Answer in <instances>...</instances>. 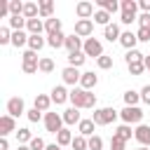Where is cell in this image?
<instances>
[{"label": "cell", "mask_w": 150, "mask_h": 150, "mask_svg": "<svg viewBox=\"0 0 150 150\" xmlns=\"http://www.w3.org/2000/svg\"><path fill=\"white\" fill-rule=\"evenodd\" d=\"M103 38L108 40V42H120V38H122V30H120V26L117 23H110V26H105L103 28Z\"/></svg>", "instance_id": "16"}, {"label": "cell", "mask_w": 150, "mask_h": 150, "mask_svg": "<svg viewBox=\"0 0 150 150\" xmlns=\"http://www.w3.org/2000/svg\"><path fill=\"white\" fill-rule=\"evenodd\" d=\"M28 145H30V150H47V143H45L40 136H35V138H33Z\"/></svg>", "instance_id": "45"}, {"label": "cell", "mask_w": 150, "mask_h": 150, "mask_svg": "<svg viewBox=\"0 0 150 150\" xmlns=\"http://www.w3.org/2000/svg\"><path fill=\"white\" fill-rule=\"evenodd\" d=\"M49 105H52V96H47V94H38L35 96V105L33 108H38L40 112H49Z\"/></svg>", "instance_id": "19"}, {"label": "cell", "mask_w": 150, "mask_h": 150, "mask_svg": "<svg viewBox=\"0 0 150 150\" xmlns=\"http://www.w3.org/2000/svg\"><path fill=\"white\" fill-rule=\"evenodd\" d=\"M115 136H117V138H122V141H129V138L134 136V131H131V124H122V127H117Z\"/></svg>", "instance_id": "34"}, {"label": "cell", "mask_w": 150, "mask_h": 150, "mask_svg": "<svg viewBox=\"0 0 150 150\" xmlns=\"http://www.w3.org/2000/svg\"><path fill=\"white\" fill-rule=\"evenodd\" d=\"M138 7H141L145 14H150V0H141V2H138Z\"/></svg>", "instance_id": "51"}, {"label": "cell", "mask_w": 150, "mask_h": 150, "mask_svg": "<svg viewBox=\"0 0 150 150\" xmlns=\"http://www.w3.org/2000/svg\"><path fill=\"white\" fill-rule=\"evenodd\" d=\"M124 143H127V141H122V138H117V136L112 134V138H110V150H124Z\"/></svg>", "instance_id": "46"}, {"label": "cell", "mask_w": 150, "mask_h": 150, "mask_svg": "<svg viewBox=\"0 0 150 150\" xmlns=\"http://www.w3.org/2000/svg\"><path fill=\"white\" fill-rule=\"evenodd\" d=\"M61 77H63L66 84H73V87H75V84L82 80V73H80L77 68H73V66H66V68L61 70Z\"/></svg>", "instance_id": "9"}, {"label": "cell", "mask_w": 150, "mask_h": 150, "mask_svg": "<svg viewBox=\"0 0 150 150\" xmlns=\"http://www.w3.org/2000/svg\"><path fill=\"white\" fill-rule=\"evenodd\" d=\"M21 59H23V73H26V75H33V73H38V70H40V59H38V52L26 49Z\"/></svg>", "instance_id": "3"}, {"label": "cell", "mask_w": 150, "mask_h": 150, "mask_svg": "<svg viewBox=\"0 0 150 150\" xmlns=\"http://www.w3.org/2000/svg\"><path fill=\"white\" fill-rule=\"evenodd\" d=\"M52 70H54V61L47 59V56L40 59V73H52Z\"/></svg>", "instance_id": "41"}, {"label": "cell", "mask_w": 150, "mask_h": 150, "mask_svg": "<svg viewBox=\"0 0 150 150\" xmlns=\"http://www.w3.org/2000/svg\"><path fill=\"white\" fill-rule=\"evenodd\" d=\"M120 117L124 120V124H141L143 110H141L138 105H124V110L120 112Z\"/></svg>", "instance_id": "4"}, {"label": "cell", "mask_w": 150, "mask_h": 150, "mask_svg": "<svg viewBox=\"0 0 150 150\" xmlns=\"http://www.w3.org/2000/svg\"><path fill=\"white\" fill-rule=\"evenodd\" d=\"M138 26H143V28H150V14H145V12H143V14L138 16Z\"/></svg>", "instance_id": "50"}, {"label": "cell", "mask_w": 150, "mask_h": 150, "mask_svg": "<svg viewBox=\"0 0 150 150\" xmlns=\"http://www.w3.org/2000/svg\"><path fill=\"white\" fill-rule=\"evenodd\" d=\"M70 103H73V108H94L96 110V96L91 94V91H84L82 87H75L73 91H70Z\"/></svg>", "instance_id": "1"}, {"label": "cell", "mask_w": 150, "mask_h": 150, "mask_svg": "<svg viewBox=\"0 0 150 150\" xmlns=\"http://www.w3.org/2000/svg\"><path fill=\"white\" fill-rule=\"evenodd\" d=\"M26 117H28V122H40V117H42V112H40L38 108H30V110L26 112Z\"/></svg>", "instance_id": "48"}, {"label": "cell", "mask_w": 150, "mask_h": 150, "mask_svg": "<svg viewBox=\"0 0 150 150\" xmlns=\"http://www.w3.org/2000/svg\"><path fill=\"white\" fill-rule=\"evenodd\" d=\"M33 138H35V136L30 134V129H26V127H23V129H16V141H19V145H28Z\"/></svg>", "instance_id": "27"}, {"label": "cell", "mask_w": 150, "mask_h": 150, "mask_svg": "<svg viewBox=\"0 0 150 150\" xmlns=\"http://www.w3.org/2000/svg\"><path fill=\"white\" fill-rule=\"evenodd\" d=\"M82 117H80V110L77 108H68L63 110V124H80Z\"/></svg>", "instance_id": "20"}, {"label": "cell", "mask_w": 150, "mask_h": 150, "mask_svg": "<svg viewBox=\"0 0 150 150\" xmlns=\"http://www.w3.org/2000/svg\"><path fill=\"white\" fill-rule=\"evenodd\" d=\"M110 16H112V14H108L105 9H98V12L94 14V23H101V26L105 28V26H110Z\"/></svg>", "instance_id": "31"}, {"label": "cell", "mask_w": 150, "mask_h": 150, "mask_svg": "<svg viewBox=\"0 0 150 150\" xmlns=\"http://www.w3.org/2000/svg\"><path fill=\"white\" fill-rule=\"evenodd\" d=\"M12 33L9 26H0V45H12Z\"/></svg>", "instance_id": "36"}, {"label": "cell", "mask_w": 150, "mask_h": 150, "mask_svg": "<svg viewBox=\"0 0 150 150\" xmlns=\"http://www.w3.org/2000/svg\"><path fill=\"white\" fill-rule=\"evenodd\" d=\"M91 33H94V21L91 19H77L75 21V35L77 38H84L87 40Z\"/></svg>", "instance_id": "8"}, {"label": "cell", "mask_w": 150, "mask_h": 150, "mask_svg": "<svg viewBox=\"0 0 150 150\" xmlns=\"http://www.w3.org/2000/svg\"><path fill=\"white\" fill-rule=\"evenodd\" d=\"M47 150H63V148H61L59 143H49V145H47Z\"/></svg>", "instance_id": "53"}, {"label": "cell", "mask_w": 150, "mask_h": 150, "mask_svg": "<svg viewBox=\"0 0 150 150\" xmlns=\"http://www.w3.org/2000/svg\"><path fill=\"white\" fill-rule=\"evenodd\" d=\"M134 138H136L143 148H148V145H150V124H138V127L134 129Z\"/></svg>", "instance_id": "10"}, {"label": "cell", "mask_w": 150, "mask_h": 150, "mask_svg": "<svg viewBox=\"0 0 150 150\" xmlns=\"http://www.w3.org/2000/svg\"><path fill=\"white\" fill-rule=\"evenodd\" d=\"M23 112H28V110H26V103H23V98H21V96H12V98L7 101V115H12V117H19V115H23Z\"/></svg>", "instance_id": "7"}, {"label": "cell", "mask_w": 150, "mask_h": 150, "mask_svg": "<svg viewBox=\"0 0 150 150\" xmlns=\"http://www.w3.org/2000/svg\"><path fill=\"white\" fill-rule=\"evenodd\" d=\"M98 84V75H94L91 70H87V73H82V80H80V87L84 89V91H91L94 87Z\"/></svg>", "instance_id": "14"}, {"label": "cell", "mask_w": 150, "mask_h": 150, "mask_svg": "<svg viewBox=\"0 0 150 150\" xmlns=\"http://www.w3.org/2000/svg\"><path fill=\"white\" fill-rule=\"evenodd\" d=\"M143 63H145V70H150V56H145V59H143Z\"/></svg>", "instance_id": "54"}, {"label": "cell", "mask_w": 150, "mask_h": 150, "mask_svg": "<svg viewBox=\"0 0 150 150\" xmlns=\"http://www.w3.org/2000/svg\"><path fill=\"white\" fill-rule=\"evenodd\" d=\"M28 38L30 35H26L23 30H14L12 33V45L14 47H23V45H28Z\"/></svg>", "instance_id": "28"}, {"label": "cell", "mask_w": 150, "mask_h": 150, "mask_svg": "<svg viewBox=\"0 0 150 150\" xmlns=\"http://www.w3.org/2000/svg\"><path fill=\"white\" fill-rule=\"evenodd\" d=\"M70 148H73V150H89V138H84V136H75L73 143H70Z\"/></svg>", "instance_id": "35"}, {"label": "cell", "mask_w": 150, "mask_h": 150, "mask_svg": "<svg viewBox=\"0 0 150 150\" xmlns=\"http://www.w3.org/2000/svg\"><path fill=\"white\" fill-rule=\"evenodd\" d=\"M136 150H148V148H143V145H141V148H136Z\"/></svg>", "instance_id": "56"}, {"label": "cell", "mask_w": 150, "mask_h": 150, "mask_svg": "<svg viewBox=\"0 0 150 150\" xmlns=\"http://www.w3.org/2000/svg\"><path fill=\"white\" fill-rule=\"evenodd\" d=\"M7 23H9V28H12V30H21V28L26 26V19H23V16H9V19H7Z\"/></svg>", "instance_id": "38"}, {"label": "cell", "mask_w": 150, "mask_h": 150, "mask_svg": "<svg viewBox=\"0 0 150 150\" xmlns=\"http://www.w3.org/2000/svg\"><path fill=\"white\" fill-rule=\"evenodd\" d=\"M138 101H141V91H134V89L124 91V103L127 105H138Z\"/></svg>", "instance_id": "33"}, {"label": "cell", "mask_w": 150, "mask_h": 150, "mask_svg": "<svg viewBox=\"0 0 150 150\" xmlns=\"http://www.w3.org/2000/svg\"><path fill=\"white\" fill-rule=\"evenodd\" d=\"M26 28H28L30 35H40V33L45 30V23H42V19L38 16V19H28V21H26Z\"/></svg>", "instance_id": "21"}, {"label": "cell", "mask_w": 150, "mask_h": 150, "mask_svg": "<svg viewBox=\"0 0 150 150\" xmlns=\"http://www.w3.org/2000/svg\"><path fill=\"white\" fill-rule=\"evenodd\" d=\"M120 9H122V12H131V14H136L138 2H136V0H122V2H120Z\"/></svg>", "instance_id": "39"}, {"label": "cell", "mask_w": 150, "mask_h": 150, "mask_svg": "<svg viewBox=\"0 0 150 150\" xmlns=\"http://www.w3.org/2000/svg\"><path fill=\"white\" fill-rule=\"evenodd\" d=\"M16 150H30V145H19Z\"/></svg>", "instance_id": "55"}, {"label": "cell", "mask_w": 150, "mask_h": 150, "mask_svg": "<svg viewBox=\"0 0 150 150\" xmlns=\"http://www.w3.org/2000/svg\"><path fill=\"white\" fill-rule=\"evenodd\" d=\"M66 101H70V91H66V87H63V84H56V87L52 89V103L63 105Z\"/></svg>", "instance_id": "11"}, {"label": "cell", "mask_w": 150, "mask_h": 150, "mask_svg": "<svg viewBox=\"0 0 150 150\" xmlns=\"http://www.w3.org/2000/svg\"><path fill=\"white\" fill-rule=\"evenodd\" d=\"M73 138H75V136H73V134H70V129H66V127H63V129L56 134V143H59L61 148L70 145V143H73Z\"/></svg>", "instance_id": "24"}, {"label": "cell", "mask_w": 150, "mask_h": 150, "mask_svg": "<svg viewBox=\"0 0 150 150\" xmlns=\"http://www.w3.org/2000/svg\"><path fill=\"white\" fill-rule=\"evenodd\" d=\"M45 45H47V40L40 38V35H30V38H28V49H33V52H40Z\"/></svg>", "instance_id": "29"}, {"label": "cell", "mask_w": 150, "mask_h": 150, "mask_svg": "<svg viewBox=\"0 0 150 150\" xmlns=\"http://www.w3.org/2000/svg\"><path fill=\"white\" fill-rule=\"evenodd\" d=\"M136 42H138V38H136V33H131V30H124L122 33V38H120V45L129 52V49H136Z\"/></svg>", "instance_id": "17"}, {"label": "cell", "mask_w": 150, "mask_h": 150, "mask_svg": "<svg viewBox=\"0 0 150 150\" xmlns=\"http://www.w3.org/2000/svg\"><path fill=\"white\" fill-rule=\"evenodd\" d=\"M0 150H9V141L7 138H0Z\"/></svg>", "instance_id": "52"}, {"label": "cell", "mask_w": 150, "mask_h": 150, "mask_svg": "<svg viewBox=\"0 0 150 150\" xmlns=\"http://www.w3.org/2000/svg\"><path fill=\"white\" fill-rule=\"evenodd\" d=\"M66 38H68V35H63V33L59 30V33H54V35H49V38H47V45H49L52 49H59V47H66Z\"/></svg>", "instance_id": "22"}, {"label": "cell", "mask_w": 150, "mask_h": 150, "mask_svg": "<svg viewBox=\"0 0 150 150\" xmlns=\"http://www.w3.org/2000/svg\"><path fill=\"white\" fill-rule=\"evenodd\" d=\"M82 52H84L87 56L101 59V56H103V45H101L96 38H87V40H84V47H82Z\"/></svg>", "instance_id": "6"}, {"label": "cell", "mask_w": 150, "mask_h": 150, "mask_svg": "<svg viewBox=\"0 0 150 150\" xmlns=\"http://www.w3.org/2000/svg\"><path fill=\"white\" fill-rule=\"evenodd\" d=\"M96 2H98V7L105 9L108 14H115V12L120 9V2H115V0H96Z\"/></svg>", "instance_id": "30"}, {"label": "cell", "mask_w": 150, "mask_h": 150, "mask_svg": "<svg viewBox=\"0 0 150 150\" xmlns=\"http://www.w3.org/2000/svg\"><path fill=\"white\" fill-rule=\"evenodd\" d=\"M84 61H87V54H84V52H75V54H68V66H73V68H80Z\"/></svg>", "instance_id": "26"}, {"label": "cell", "mask_w": 150, "mask_h": 150, "mask_svg": "<svg viewBox=\"0 0 150 150\" xmlns=\"http://www.w3.org/2000/svg\"><path fill=\"white\" fill-rule=\"evenodd\" d=\"M141 101H143L145 105H150V84H145V87L141 89Z\"/></svg>", "instance_id": "49"}, {"label": "cell", "mask_w": 150, "mask_h": 150, "mask_svg": "<svg viewBox=\"0 0 150 150\" xmlns=\"http://www.w3.org/2000/svg\"><path fill=\"white\" fill-rule=\"evenodd\" d=\"M12 131H16V122H14V117H12V115H2V117H0V136L7 138Z\"/></svg>", "instance_id": "12"}, {"label": "cell", "mask_w": 150, "mask_h": 150, "mask_svg": "<svg viewBox=\"0 0 150 150\" xmlns=\"http://www.w3.org/2000/svg\"><path fill=\"white\" fill-rule=\"evenodd\" d=\"M82 47H84V42H82V38H77L75 33L66 38V49H68V54H75V52H82Z\"/></svg>", "instance_id": "15"}, {"label": "cell", "mask_w": 150, "mask_h": 150, "mask_svg": "<svg viewBox=\"0 0 150 150\" xmlns=\"http://www.w3.org/2000/svg\"><path fill=\"white\" fill-rule=\"evenodd\" d=\"M94 120L89 117V120H82L80 124H77V131H80V136H84V138H91L94 136Z\"/></svg>", "instance_id": "18"}, {"label": "cell", "mask_w": 150, "mask_h": 150, "mask_svg": "<svg viewBox=\"0 0 150 150\" xmlns=\"http://www.w3.org/2000/svg\"><path fill=\"white\" fill-rule=\"evenodd\" d=\"M120 21H122L124 26H129V23L136 21V14H131V12H122V14H120Z\"/></svg>", "instance_id": "47"}, {"label": "cell", "mask_w": 150, "mask_h": 150, "mask_svg": "<svg viewBox=\"0 0 150 150\" xmlns=\"http://www.w3.org/2000/svg\"><path fill=\"white\" fill-rule=\"evenodd\" d=\"M101 148H103V138L94 134V136L89 138V150H101Z\"/></svg>", "instance_id": "44"}, {"label": "cell", "mask_w": 150, "mask_h": 150, "mask_svg": "<svg viewBox=\"0 0 150 150\" xmlns=\"http://www.w3.org/2000/svg\"><path fill=\"white\" fill-rule=\"evenodd\" d=\"M42 120H45V129L49 134H59L63 129V115H59V112H45Z\"/></svg>", "instance_id": "5"}, {"label": "cell", "mask_w": 150, "mask_h": 150, "mask_svg": "<svg viewBox=\"0 0 150 150\" xmlns=\"http://www.w3.org/2000/svg\"><path fill=\"white\" fill-rule=\"evenodd\" d=\"M9 14H12V16H23V2L9 0Z\"/></svg>", "instance_id": "37"}, {"label": "cell", "mask_w": 150, "mask_h": 150, "mask_svg": "<svg viewBox=\"0 0 150 150\" xmlns=\"http://www.w3.org/2000/svg\"><path fill=\"white\" fill-rule=\"evenodd\" d=\"M75 14H77V19H91L96 12H94V5H91V2L82 0V2L75 5Z\"/></svg>", "instance_id": "13"}, {"label": "cell", "mask_w": 150, "mask_h": 150, "mask_svg": "<svg viewBox=\"0 0 150 150\" xmlns=\"http://www.w3.org/2000/svg\"><path fill=\"white\" fill-rule=\"evenodd\" d=\"M45 30H47V35H54V33H59V30H61V19H56V16L47 19V21H45Z\"/></svg>", "instance_id": "25"}, {"label": "cell", "mask_w": 150, "mask_h": 150, "mask_svg": "<svg viewBox=\"0 0 150 150\" xmlns=\"http://www.w3.org/2000/svg\"><path fill=\"white\" fill-rule=\"evenodd\" d=\"M96 63H98V68L101 70H108V68H112V56H101V59H96Z\"/></svg>", "instance_id": "40"}, {"label": "cell", "mask_w": 150, "mask_h": 150, "mask_svg": "<svg viewBox=\"0 0 150 150\" xmlns=\"http://www.w3.org/2000/svg\"><path fill=\"white\" fill-rule=\"evenodd\" d=\"M127 68H129V73H131V75H141V73L145 70V63H143V61H138V63H129Z\"/></svg>", "instance_id": "43"}, {"label": "cell", "mask_w": 150, "mask_h": 150, "mask_svg": "<svg viewBox=\"0 0 150 150\" xmlns=\"http://www.w3.org/2000/svg\"><path fill=\"white\" fill-rule=\"evenodd\" d=\"M143 59H145V54H141L138 49H129V52H127V56H124L127 66H129V63H138V61H143Z\"/></svg>", "instance_id": "32"}, {"label": "cell", "mask_w": 150, "mask_h": 150, "mask_svg": "<svg viewBox=\"0 0 150 150\" xmlns=\"http://www.w3.org/2000/svg\"><path fill=\"white\" fill-rule=\"evenodd\" d=\"M38 5H40V16H42L45 21L54 16V2H52V0H42V2H38Z\"/></svg>", "instance_id": "23"}, {"label": "cell", "mask_w": 150, "mask_h": 150, "mask_svg": "<svg viewBox=\"0 0 150 150\" xmlns=\"http://www.w3.org/2000/svg\"><path fill=\"white\" fill-rule=\"evenodd\" d=\"M136 38H138V42H150V28H143V26H138V30H136Z\"/></svg>", "instance_id": "42"}, {"label": "cell", "mask_w": 150, "mask_h": 150, "mask_svg": "<svg viewBox=\"0 0 150 150\" xmlns=\"http://www.w3.org/2000/svg\"><path fill=\"white\" fill-rule=\"evenodd\" d=\"M91 120H94V124H96V127L110 124V122H115V120H117V110H115V108H96V110H94V115H91Z\"/></svg>", "instance_id": "2"}]
</instances>
